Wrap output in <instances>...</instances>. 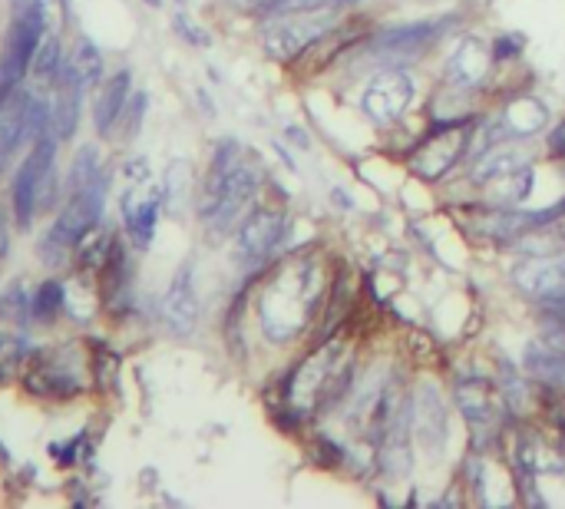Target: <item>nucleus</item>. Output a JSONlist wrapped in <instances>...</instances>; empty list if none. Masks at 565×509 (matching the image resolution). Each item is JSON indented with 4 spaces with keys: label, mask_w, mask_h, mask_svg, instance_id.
<instances>
[{
    "label": "nucleus",
    "mask_w": 565,
    "mask_h": 509,
    "mask_svg": "<svg viewBox=\"0 0 565 509\" xmlns=\"http://www.w3.org/2000/svg\"><path fill=\"white\" fill-rule=\"evenodd\" d=\"M493 53L480 37H463L447 60V83L453 90H476L490 70Z\"/></svg>",
    "instance_id": "9b49d317"
},
{
    "label": "nucleus",
    "mask_w": 565,
    "mask_h": 509,
    "mask_svg": "<svg viewBox=\"0 0 565 509\" xmlns=\"http://www.w3.org/2000/svg\"><path fill=\"white\" fill-rule=\"evenodd\" d=\"M228 7L232 10H238V14H258V10H262L268 0H225Z\"/></svg>",
    "instance_id": "393cba45"
},
{
    "label": "nucleus",
    "mask_w": 565,
    "mask_h": 509,
    "mask_svg": "<svg viewBox=\"0 0 565 509\" xmlns=\"http://www.w3.org/2000/svg\"><path fill=\"white\" fill-rule=\"evenodd\" d=\"M443 24H447V20H423V24H407V27H397V30H387L384 37L374 40V50L400 60V57H407V53H417V50L427 47V43L437 40Z\"/></svg>",
    "instance_id": "4468645a"
},
{
    "label": "nucleus",
    "mask_w": 565,
    "mask_h": 509,
    "mask_svg": "<svg viewBox=\"0 0 565 509\" xmlns=\"http://www.w3.org/2000/svg\"><path fill=\"white\" fill-rule=\"evenodd\" d=\"M60 70H63V60H60V43H57V37H43L30 73H34L40 83H57Z\"/></svg>",
    "instance_id": "412c9836"
},
{
    "label": "nucleus",
    "mask_w": 565,
    "mask_h": 509,
    "mask_svg": "<svg viewBox=\"0 0 565 509\" xmlns=\"http://www.w3.org/2000/svg\"><path fill=\"white\" fill-rule=\"evenodd\" d=\"M549 149H552V153H556V156H565V119H562V123H559L556 129H552Z\"/></svg>",
    "instance_id": "a878e982"
},
{
    "label": "nucleus",
    "mask_w": 565,
    "mask_h": 509,
    "mask_svg": "<svg viewBox=\"0 0 565 509\" xmlns=\"http://www.w3.org/2000/svg\"><path fill=\"white\" fill-rule=\"evenodd\" d=\"M321 295V275L311 262H295L281 268L278 278L271 281L258 305L262 331L271 341H291L308 324V318L318 308Z\"/></svg>",
    "instance_id": "f03ea898"
},
{
    "label": "nucleus",
    "mask_w": 565,
    "mask_h": 509,
    "mask_svg": "<svg viewBox=\"0 0 565 509\" xmlns=\"http://www.w3.org/2000/svg\"><path fill=\"white\" fill-rule=\"evenodd\" d=\"M417 96V83L404 70H380L377 77L367 83L361 96V110L374 126H394L397 119H404Z\"/></svg>",
    "instance_id": "423d86ee"
},
{
    "label": "nucleus",
    "mask_w": 565,
    "mask_h": 509,
    "mask_svg": "<svg viewBox=\"0 0 565 509\" xmlns=\"http://www.w3.org/2000/svg\"><path fill=\"white\" fill-rule=\"evenodd\" d=\"M334 10V7H331ZM331 10H314V14H291V17H268L262 30V47L271 60H295L311 43L331 34L334 14Z\"/></svg>",
    "instance_id": "39448f33"
},
{
    "label": "nucleus",
    "mask_w": 565,
    "mask_h": 509,
    "mask_svg": "<svg viewBox=\"0 0 565 509\" xmlns=\"http://www.w3.org/2000/svg\"><path fill=\"white\" fill-rule=\"evenodd\" d=\"M57 133H43L34 139V149L24 156L14 179V219L20 229H30L34 212L43 205L53 182V162H57Z\"/></svg>",
    "instance_id": "20e7f679"
},
{
    "label": "nucleus",
    "mask_w": 565,
    "mask_h": 509,
    "mask_svg": "<svg viewBox=\"0 0 565 509\" xmlns=\"http://www.w3.org/2000/svg\"><path fill=\"white\" fill-rule=\"evenodd\" d=\"M526 371L536 377V381L565 387V348L529 344V348H526Z\"/></svg>",
    "instance_id": "a211bd4d"
},
{
    "label": "nucleus",
    "mask_w": 565,
    "mask_h": 509,
    "mask_svg": "<svg viewBox=\"0 0 565 509\" xmlns=\"http://www.w3.org/2000/svg\"><path fill=\"white\" fill-rule=\"evenodd\" d=\"M60 305H63V288L57 285V281H43L37 298H34V314L40 321H50L53 314L60 311Z\"/></svg>",
    "instance_id": "b1692460"
},
{
    "label": "nucleus",
    "mask_w": 565,
    "mask_h": 509,
    "mask_svg": "<svg viewBox=\"0 0 565 509\" xmlns=\"http://www.w3.org/2000/svg\"><path fill=\"white\" fill-rule=\"evenodd\" d=\"M70 63H73L76 77H80V83L86 86V90H93V86L100 83V77H103V53H100V47H96L93 40L76 43Z\"/></svg>",
    "instance_id": "aec40b11"
},
{
    "label": "nucleus",
    "mask_w": 565,
    "mask_h": 509,
    "mask_svg": "<svg viewBox=\"0 0 565 509\" xmlns=\"http://www.w3.org/2000/svg\"><path fill=\"white\" fill-rule=\"evenodd\" d=\"M341 4H347V7H357V4H364V0H341Z\"/></svg>",
    "instance_id": "cd10ccee"
},
{
    "label": "nucleus",
    "mask_w": 565,
    "mask_h": 509,
    "mask_svg": "<svg viewBox=\"0 0 565 509\" xmlns=\"http://www.w3.org/2000/svg\"><path fill=\"white\" fill-rule=\"evenodd\" d=\"M129 83H133L129 70H119V73H113V77L100 86V96H96V106H93V126H96V133H100V136L113 133V126L119 123V116L126 113Z\"/></svg>",
    "instance_id": "ddd939ff"
},
{
    "label": "nucleus",
    "mask_w": 565,
    "mask_h": 509,
    "mask_svg": "<svg viewBox=\"0 0 565 509\" xmlns=\"http://www.w3.org/2000/svg\"><path fill=\"white\" fill-rule=\"evenodd\" d=\"M47 37V7L43 0H14L0 47V96L10 93L34 67V57Z\"/></svg>",
    "instance_id": "7ed1b4c3"
},
{
    "label": "nucleus",
    "mask_w": 565,
    "mask_h": 509,
    "mask_svg": "<svg viewBox=\"0 0 565 509\" xmlns=\"http://www.w3.org/2000/svg\"><path fill=\"white\" fill-rule=\"evenodd\" d=\"M341 0H268V4L258 10L265 20L268 17H291V14H314V10H331L338 7Z\"/></svg>",
    "instance_id": "4be33fe9"
},
{
    "label": "nucleus",
    "mask_w": 565,
    "mask_h": 509,
    "mask_svg": "<svg viewBox=\"0 0 565 509\" xmlns=\"http://www.w3.org/2000/svg\"><path fill=\"white\" fill-rule=\"evenodd\" d=\"M123 215H126V232L136 242V248H149L152 235H156V222H159V196L156 192L146 199L126 196L123 199Z\"/></svg>",
    "instance_id": "2eb2a0df"
},
{
    "label": "nucleus",
    "mask_w": 565,
    "mask_h": 509,
    "mask_svg": "<svg viewBox=\"0 0 565 509\" xmlns=\"http://www.w3.org/2000/svg\"><path fill=\"white\" fill-rule=\"evenodd\" d=\"M288 232V215L278 209H258L238 225V245L235 252L245 262H265L275 248L285 242Z\"/></svg>",
    "instance_id": "0eeeda50"
},
{
    "label": "nucleus",
    "mask_w": 565,
    "mask_h": 509,
    "mask_svg": "<svg viewBox=\"0 0 565 509\" xmlns=\"http://www.w3.org/2000/svg\"><path fill=\"white\" fill-rule=\"evenodd\" d=\"M460 146H466V136H437L430 139V146L414 159L417 172H423L427 179H440L447 172L456 156H460Z\"/></svg>",
    "instance_id": "f3484780"
},
{
    "label": "nucleus",
    "mask_w": 565,
    "mask_h": 509,
    "mask_svg": "<svg viewBox=\"0 0 565 509\" xmlns=\"http://www.w3.org/2000/svg\"><path fill=\"white\" fill-rule=\"evenodd\" d=\"M0 321H7V324H24L27 321V295L20 285L7 288L4 295H0Z\"/></svg>",
    "instance_id": "5701e85b"
},
{
    "label": "nucleus",
    "mask_w": 565,
    "mask_h": 509,
    "mask_svg": "<svg viewBox=\"0 0 565 509\" xmlns=\"http://www.w3.org/2000/svg\"><path fill=\"white\" fill-rule=\"evenodd\" d=\"M149 4H159V0H149Z\"/></svg>",
    "instance_id": "c85d7f7f"
},
{
    "label": "nucleus",
    "mask_w": 565,
    "mask_h": 509,
    "mask_svg": "<svg viewBox=\"0 0 565 509\" xmlns=\"http://www.w3.org/2000/svg\"><path fill=\"white\" fill-rule=\"evenodd\" d=\"M195 268L186 262L176 272V278L169 281V291L162 298V318H166L169 331L179 338H189L199 324V295H195Z\"/></svg>",
    "instance_id": "6e6552de"
},
{
    "label": "nucleus",
    "mask_w": 565,
    "mask_h": 509,
    "mask_svg": "<svg viewBox=\"0 0 565 509\" xmlns=\"http://www.w3.org/2000/svg\"><path fill=\"white\" fill-rule=\"evenodd\" d=\"M53 90H57V100L50 106V116H53V133L63 143V139H73L76 126H80V106H83V93L86 86L76 77L73 63L63 60V70L57 83H53Z\"/></svg>",
    "instance_id": "f8f14e48"
},
{
    "label": "nucleus",
    "mask_w": 565,
    "mask_h": 509,
    "mask_svg": "<svg viewBox=\"0 0 565 509\" xmlns=\"http://www.w3.org/2000/svg\"><path fill=\"white\" fill-rule=\"evenodd\" d=\"M258 186H262V172L255 162H248L245 153L235 143H225L215 149L209 179H205L199 215L215 235L232 232L242 222V212L252 205Z\"/></svg>",
    "instance_id": "f257e3e1"
},
{
    "label": "nucleus",
    "mask_w": 565,
    "mask_h": 509,
    "mask_svg": "<svg viewBox=\"0 0 565 509\" xmlns=\"http://www.w3.org/2000/svg\"><path fill=\"white\" fill-rule=\"evenodd\" d=\"M503 123H506L509 136L526 139V136H536L539 129L549 123V110H546V103L536 100V96H523V100H513L506 106Z\"/></svg>",
    "instance_id": "dca6fc26"
},
{
    "label": "nucleus",
    "mask_w": 565,
    "mask_h": 509,
    "mask_svg": "<svg viewBox=\"0 0 565 509\" xmlns=\"http://www.w3.org/2000/svg\"><path fill=\"white\" fill-rule=\"evenodd\" d=\"M7 252V225H4V212H0V255Z\"/></svg>",
    "instance_id": "bb28decb"
},
{
    "label": "nucleus",
    "mask_w": 565,
    "mask_h": 509,
    "mask_svg": "<svg viewBox=\"0 0 565 509\" xmlns=\"http://www.w3.org/2000/svg\"><path fill=\"white\" fill-rule=\"evenodd\" d=\"M523 162L526 159H523V153H519V149H509V146L493 149V153H486L480 159V166L473 169V179L476 182H493L499 176H509V172L523 169Z\"/></svg>",
    "instance_id": "6ab92c4d"
},
{
    "label": "nucleus",
    "mask_w": 565,
    "mask_h": 509,
    "mask_svg": "<svg viewBox=\"0 0 565 509\" xmlns=\"http://www.w3.org/2000/svg\"><path fill=\"white\" fill-rule=\"evenodd\" d=\"M341 344H324V348L314 351L308 361H304L295 371V397L301 394V407L318 404L324 387L341 377ZM291 397V400H295Z\"/></svg>",
    "instance_id": "1a4fd4ad"
},
{
    "label": "nucleus",
    "mask_w": 565,
    "mask_h": 509,
    "mask_svg": "<svg viewBox=\"0 0 565 509\" xmlns=\"http://www.w3.org/2000/svg\"><path fill=\"white\" fill-rule=\"evenodd\" d=\"M447 404L440 400V391L433 384L423 381L417 387V397H414V430H417V440L423 443V450L430 457H437L447 443L450 430H447Z\"/></svg>",
    "instance_id": "9d476101"
}]
</instances>
